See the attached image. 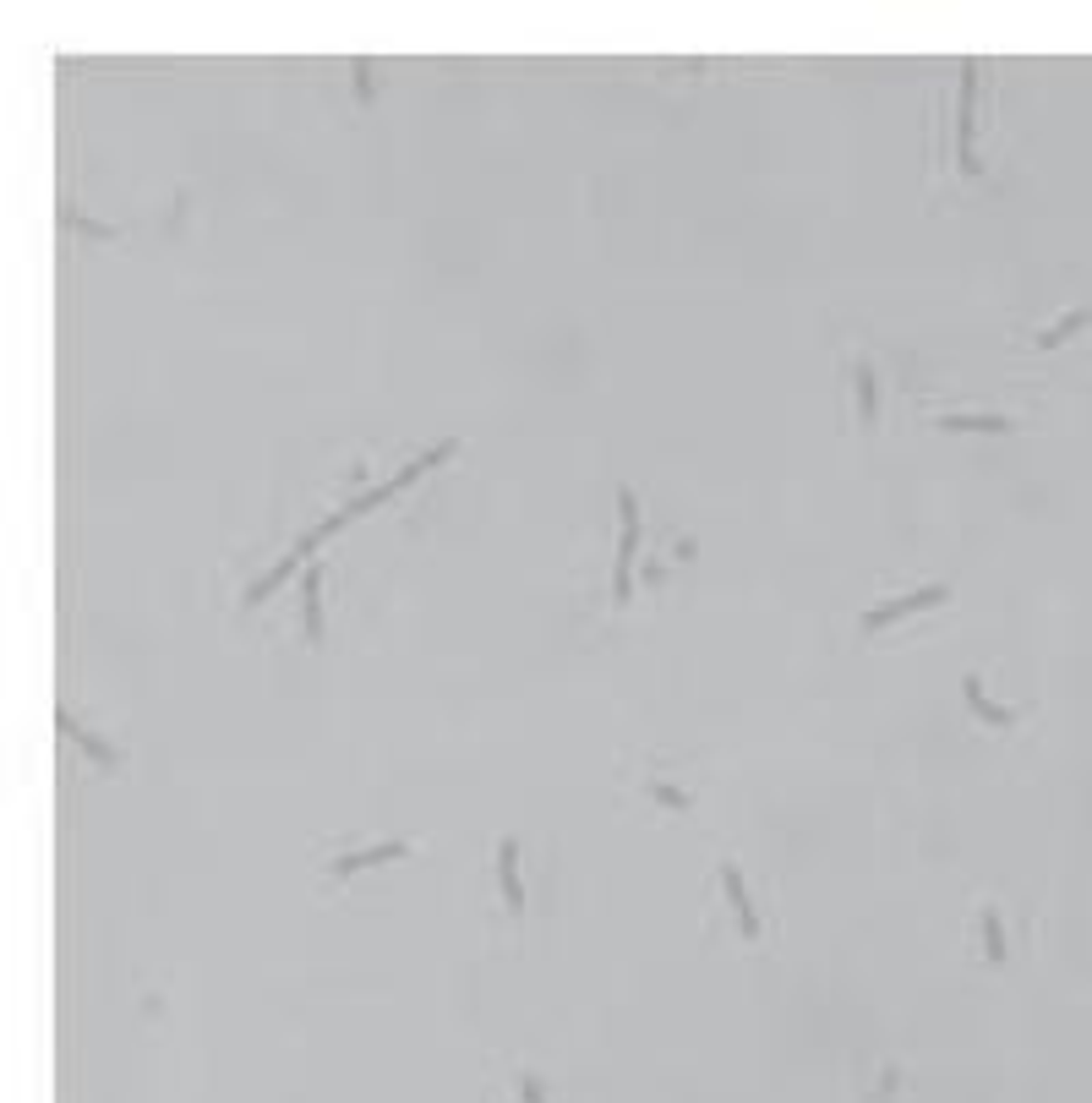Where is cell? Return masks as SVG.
Segmentation results:
<instances>
[{"label":"cell","mask_w":1092,"mask_h":1103,"mask_svg":"<svg viewBox=\"0 0 1092 1103\" xmlns=\"http://www.w3.org/2000/svg\"><path fill=\"white\" fill-rule=\"evenodd\" d=\"M481 924L492 939L513 945L530 924V885H525V842L503 830L492 842V863H486V891H481Z\"/></svg>","instance_id":"cell-1"},{"label":"cell","mask_w":1092,"mask_h":1103,"mask_svg":"<svg viewBox=\"0 0 1092 1103\" xmlns=\"http://www.w3.org/2000/svg\"><path fill=\"white\" fill-rule=\"evenodd\" d=\"M710 934H716L721 924L733 929V939L737 945H760V934H765V918H760V901H754V891H748V874H743V863H737L733 853H721L716 857V874H710Z\"/></svg>","instance_id":"cell-2"},{"label":"cell","mask_w":1092,"mask_h":1103,"mask_svg":"<svg viewBox=\"0 0 1092 1103\" xmlns=\"http://www.w3.org/2000/svg\"><path fill=\"white\" fill-rule=\"evenodd\" d=\"M322 863H318V885L322 891H333V885H345L350 874H366V869H388V863H399V857H421L427 853V842H394V836H383V842H366V847H350V842H322Z\"/></svg>","instance_id":"cell-3"},{"label":"cell","mask_w":1092,"mask_h":1103,"mask_svg":"<svg viewBox=\"0 0 1092 1103\" xmlns=\"http://www.w3.org/2000/svg\"><path fill=\"white\" fill-rule=\"evenodd\" d=\"M847 388H852V427L863 437H874L880 421H885V372L874 366L869 350H857V345L847 356Z\"/></svg>","instance_id":"cell-4"},{"label":"cell","mask_w":1092,"mask_h":1103,"mask_svg":"<svg viewBox=\"0 0 1092 1103\" xmlns=\"http://www.w3.org/2000/svg\"><path fill=\"white\" fill-rule=\"evenodd\" d=\"M951 585L945 580H928V585H913V590H901V595H880L869 612H863V634H880V628H890V623H901V618H918V612H940L945 601H951Z\"/></svg>","instance_id":"cell-5"},{"label":"cell","mask_w":1092,"mask_h":1103,"mask_svg":"<svg viewBox=\"0 0 1092 1103\" xmlns=\"http://www.w3.org/2000/svg\"><path fill=\"white\" fill-rule=\"evenodd\" d=\"M612 497H618V513H622L618 557H612V601H618V607H628V595H634V552H639V530H645V513H639L634 486H612Z\"/></svg>","instance_id":"cell-6"},{"label":"cell","mask_w":1092,"mask_h":1103,"mask_svg":"<svg viewBox=\"0 0 1092 1103\" xmlns=\"http://www.w3.org/2000/svg\"><path fill=\"white\" fill-rule=\"evenodd\" d=\"M622 781L634 786L639 798H650L656 809H666V814H694V809H699V786L661 776V765H645V759H622Z\"/></svg>","instance_id":"cell-7"},{"label":"cell","mask_w":1092,"mask_h":1103,"mask_svg":"<svg viewBox=\"0 0 1092 1103\" xmlns=\"http://www.w3.org/2000/svg\"><path fill=\"white\" fill-rule=\"evenodd\" d=\"M972 104H978V60H961V98H956V126H951V142H956V175L961 180H978L983 165L972 153Z\"/></svg>","instance_id":"cell-8"},{"label":"cell","mask_w":1092,"mask_h":1103,"mask_svg":"<svg viewBox=\"0 0 1092 1103\" xmlns=\"http://www.w3.org/2000/svg\"><path fill=\"white\" fill-rule=\"evenodd\" d=\"M972 945H978V962L983 967H1010L1016 962V951H1010V924H1005V907H999L995 896L978 901V918H972Z\"/></svg>","instance_id":"cell-9"},{"label":"cell","mask_w":1092,"mask_h":1103,"mask_svg":"<svg viewBox=\"0 0 1092 1103\" xmlns=\"http://www.w3.org/2000/svg\"><path fill=\"white\" fill-rule=\"evenodd\" d=\"M928 427H940V432H989V437H1010V432H1022V421H1016V415H983V410H940V415H928Z\"/></svg>","instance_id":"cell-10"},{"label":"cell","mask_w":1092,"mask_h":1103,"mask_svg":"<svg viewBox=\"0 0 1092 1103\" xmlns=\"http://www.w3.org/2000/svg\"><path fill=\"white\" fill-rule=\"evenodd\" d=\"M961 700H967V710L983 721V727H995V732H1010L1016 721H1022V710H1010V704H995L989 694H983V677H978V672L961 677Z\"/></svg>","instance_id":"cell-11"},{"label":"cell","mask_w":1092,"mask_h":1103,"mask_svg":"<svg viewBox=\"0 0 1092 1103\" xmlns=\"http://www.w3.org/2000/svg\"><path fill=\"white\" fill-rule=\"evenodd\" d=\"M301 623H306V645L322 650L328 628H322V563H306L301 574Z\"/></svg>","instance_id":"cell-12"},{"label":"cell","mask_w":1092,"mask_h":1103,"mask_svg":"<svg viewBox=\"0 0 1092 1103\" xmlns=\"http://www.w3.org/2000/svg\"><path fill=\"white\" fill-rule=\"evenodd\" d=\"M56 727L66 732V738H71V743H77V748H83V754L94 759V765H104V771H115V765H121V748H110V743H104V738H98V732H83V727H77V716H71V710H60V716H56Z\"/></svg>","instance_id":"cell-13"},{"label":"cell","mask_w":1092,"mask_h":1103,"mask_svg":"<svg viewBox=\"0 0 1092 1103\" xmlns=\"http://www.w3.org/2000/svg\"><path fill=\"white\" fill-rule=\"evenodd\" d=\"M1092 323V306H1071L1065 318H1054V323H1043V328L1033 333V350H1060L1065 339H1076L1081 328Z\"/></svg>","instance_id":"cell-14"},{"label":"cell","mask_w":1092,"mask_h":1103,"mask_svg":"<svg viewBox=\"0 0 1092 1103\" xmlns=\"http://www.w3.org/2000/svg\"><path fill=\"white\" fill-rule=\"evenodd\" d=\"M513 1103H546V1087H541L536 1071H513Z\"/></svg>","instance_id":"cell-15"}]
</instances>
